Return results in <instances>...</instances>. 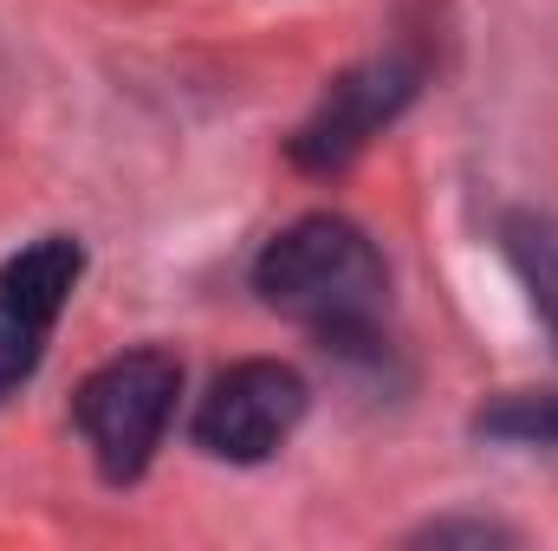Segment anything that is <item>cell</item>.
<instances>
[{
  "instance_id": "6da1fadb",
  "label": "cell",
  "mask_w": 558,
  "mask_h": 551,
  "mask_svg": "<svg viewBox=\"0 0 558 551\" xmlns=\"http://www.w3.org/2000/svg\"><path fill=\"white\" fill-rule=\"evenodd\" d=\"M254 292L279 318L305 325L325 351L377 357L384 311H390V267L357 221L299 215L292 228H279L254 260Z\"/></svg>"
},
{
  "instance_id": "7a4b0ae2",
  "label": "cell",
  "mask_w": 558,
  "mask_h": 551,
  "mask_svg": "<svg viewBox=\"0 0 558 551\" xmlns=\"http://www.w3.org/2000/svg\"><path fill=\"white\" fill-rule=\"evenodd\" d=\"M175 396H182V364L162 344L124 351V357L98 364L78 383L72 421H78V434H85V448H92V461L111 487L143 480V467L156 461L162 428L175 415Z\"/></svg>"
},
{
  "instance_id": "3957f363",
  "label": "cell",
  "mask_w": 558,
  "mask_h": 551,
  "mask_svg": "<svg viewBox=\"0 0 558 551\" xmlns=\"http://www.w3.org/2000/svg\"><path fill=\"white\" fill-rule=\"evenodd\" d=\"M422 78H428V59L410 52V46H403V52H377V59L338 72V78L318 91V105L305 111V124L286 137L292 169H299V175H338V169H351L371 143L416 105Z\"/></svg>"
},
{
  "instance_id": "277c9868",
  "label": "cell",
  "mask_w": 558,
  "mask_h": 551,
  "mask_svg": "<svg viewBox=\"0 0 558 551\" xmlns=\"http://www.w3.org/2000/svg\"><path fill=\"white\" fill-rule=\"evenodd\" d=\"M305 403H312V390L292 364H279V357L228 364L195 409V448L215 461H234V467H260L292 441V428L305 421Z\"/></svg>"
},
{
  "instance_id": "5b68a950",
  "label": "cell",
  "mask_w": 558,
  "mask_h": 551,
  "mask_svg": "<svg viewBox=\"0 0 558 551\" xmlns=\"http://www.w3.org/2000/svg\"><path fill=\"white\" fill-rule=\"evenodd\" d=\"M78 279H85V247H78L72 234H46V241L20 247V254L0 267V292L59 325V311H65V298L78 292Z\"/></svg>"
},
{
  "instance_id": "8992f818",
  "label": "cell",
  "mask_w": 558,
  "mask_h": 551,
  "mask_svg": "<svg viewBox=\"0 0 558 551\" xmlns=\"http://www.w3.org/2000/svg\"><path fill=\"white\" fill-rule=\"evenodd\" d=\"M500 254H507L513 279L526 285L539 325L553 331V344H558V215L513 208V215L500 221Z\"/></svg>"
},
{
  "instance_id": "52a82bcc",
  "label": "cell",
  "mask_w": 558,
  "mask_h": 551,
  "mask_svg": "<svg viewBox=\"0 0 558 551\" xmlns=\"http://www.w3.org/2000/svg\"><path fill=\"white\" fill-rule=\"evenodd\" d=\"M468 428L481 441H507V448H558V390H507V396L481 403Z\"/></svg>"
},
{
  "instance_id": "ba28073f",
  "label": "cell",
  "mask_w": 558,
  "mask_h": 551,
  "mask_svg": "<svg viewBox=\"0 0 558 551\" xmlns=\"http://www.w3.org/2000/svg\"><path fill=\"white\" fill-rule=\"evenodd\" d=\"M46 338H52V318H39V311H26L20 298L0 292V396H13L39 370Z\"/></svg>"
},
{
  "instance_id": "9c48e42d",
  "label": "cell",
  "mask_w": 558,
  "mask_h": 551,
  "mask_svg": "<svg viewBox=\"0 0 558 551\" xmlns=\"http://www.w3.org/2000/svg\"><path fill=\"white\" fill-rule=\"evenodd\" d=\"M416 546H513V532L494 519H435L416 532Z\"/></svg>"
}]
</instances>
